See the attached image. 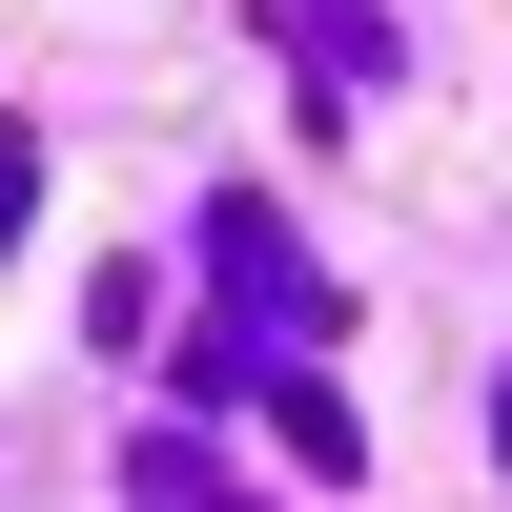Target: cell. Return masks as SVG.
<instances>
[{
    "label": "cell",
    "instance_id": "6da1fadb",
    "mask_svg": "<svg viewBox=\"0 0 512 512\" xmlns=\"http://www.w3.org/2000/svg\"><path fill=\"white\" fill-rule=\"evenodd\" d=\"M21 185H41V144H21V123H0V246H21Z\"/></svg>",
    "mask_w": 512,
    "mask_h": 512
},
{
    "label": "cell",
    "instance_id": "7a4b0ae2",
    "mask_svg": "<svg viewBox=\"0 0 512 512\" xmlns=\"http://www.w3.org/2000/svg\"><path fill=\"white\" fill-rule=\"evenodd\" d=\"M492 431H512V390H492Z\"/></svg>",
    "mask_w": 512,
    "mask_h": 512
}]
</instances>
